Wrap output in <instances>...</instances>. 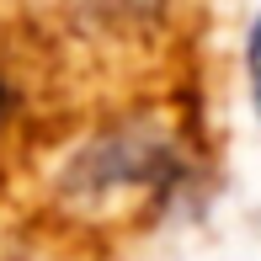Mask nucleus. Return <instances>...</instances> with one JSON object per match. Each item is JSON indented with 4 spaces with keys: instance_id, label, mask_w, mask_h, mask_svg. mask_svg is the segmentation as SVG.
<instances>
[{
    "instance_id": "obj_1",
    "label": "nucleus",
    "mask_w": 261,
    "mask_h": 261,
    "mask_svg": "<svg viewBox=\"0 0 261 261\" xmlns=\"http://www.w3.org/2000/svg\"><path fill=\"white\" fill-rule=\"evenodd\" d=\"M245 80H251V107L261 117V16L251 21V32H245Z\"/></svg>"
}]
</instances>
